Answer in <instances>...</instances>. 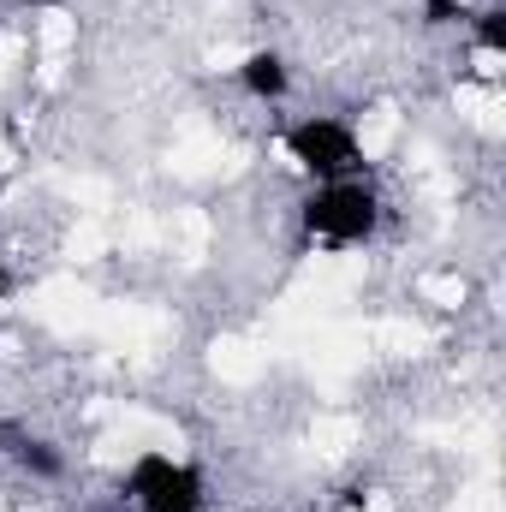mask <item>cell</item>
I'll return each instance as SVG.
<instances>
[{"label": "cell", "mask_w": 506, "mask_h": 512, "mask_svg": "<svg viewBox=\"0 0 506 512\" xmlns=\"http://www.w3.org/2000/svg\"><path fill=\"white\" fill-rule=\"evenodd\" d=\"M304 352H310V370L322 382H346L364 358H370V328H352V322H322L304 334Z\"/></svg>", "instance_id": "cell-1"}, {"label": "cell", "mask_w": 506, "mask_h": 512, "mask_svg": "<svg viewBox=\"0 0 506 512\" xmlns=\"http://www.w3.org/2000/svg\"><path fill=\"white\" fill-rule=\"evenodd\" d=\"M167 328L173 322L161 310H149V304H96V322H90V334L108 352H149Z\"/></svg>", "instance_id": "cell-2"}, {"label": "cell", "mask_w": 506, "mask_h": 512, "mask_svg": "<svg viewBox=\"0 0 506 512\" xmlns=\"http://www.w3.org/2000/svg\"><path fill=\"white\" fill-rule=\"evenodd\" d=\"M96 292H84L78 280H42L30 298H24V310L36 316V322H48L54 334H90V322H96Z\"/></svg>", "instance_id": "cell-3"}, {"label": "cell", "mask_w": 506, "mask_h": 512, "mask_svg": "<svg viewBox=\"0 0 506 512\" xmlns=\"http://www.w3.org/2000/svg\"><path fill=\"white\" fill-rule=\"evenodd\" d=\"M167 167H173L179 179H215V173H227V167H233V155H227V143H221L215 131L185 126V137H179V143H173V155H167Z\"/></svg>", "instance_id": "cell-4"}, {"label": "cell", "mask_w": 506, "mask_h": 512, "mask_svg": "<svg viewBox=\"0 0 506 512\" xmlns=\"http://www.w3.org/2000/svg\"><path fill=\"white\" fill-rule=\"evenodd\" d=\"M358 280H364V262H358V256H316V262L304 268L298 292H304V298H316L322 310H334Z\"/></svg>", "instance_id": "cell-5"}, {"label": "cell", "mask_w": 506, "mask_h": 512, "mask_svg": "<svg viewBox=\"0 0 506 512\" xmlns=\"http://www.w3.org/2000/svg\"><path fill=\"white\" fill-rule=\"evenodd\" d=\"M209 364H215L221 382H256V376L268 370V352H262L256 340H245V334H227V340L209 346Z\"/></svg>", "instance_id": "cell-6"}, {"label": "cell", "mask_w": 506, "mask_h": 512, "mask_svg": "<svg viewBox=\"0 0 506 512\" xmlns=\"http://www.w3.org/2000/svg\"><path fill=\"white\" fill-rule=\"evenodd\" d=\"M370 352H387V358H417V352H429V328H417V322H405V316H387L370 328Z\"/></svg>", "instance_id": "cell-7"}, {"label": "cell", "mask_w": 506, "mask_h": 512, "mask_svg": "<svg viewBox=\"0 0 506 512\" xmlns=\"http://www.w3.org/2000/svg\"><path fill=\"white\" fill-rule=\"evenodd\" d=\"M459 114L477 131H501L506 126V102L495 84H459Z\"/></svg>", "instance_id": "cell-8"}, {"label": "cell", "mask_w": 506, "mask_h": 512, "mask_svg": "<svg viewBox=\"0 0 506 512\" xmlns=\"http://www.w3.org/2000/svg\"><path fill=\"white\" fill-rule=\"evenodd\" d=\"M358 441H364L358 417H316V429H310V447H316L322 459H346Z\"/></svg>", "instance_id": "cell-9"}, {"label": "cell", "mask_w": 506, "mask_h": 512, "mask_svg": "<svg viewBox=\"0 0 506 512\" xmlns=\"http://www.w3.org/2000/svg\"><path fill=\"white\" fill-rule=\"evenodd\" d=\"M209 233H215V227H209V215H203V209H179V215H173V227H167V239L179 245L185 262H197V256L209 251Z\"/></svg>", "instance_id": "cell-10"}, {"label": "cell", "mask_w": 506, "mask_h": 512, "mask_svg": "<svg viewBox=\"0 0 506 512\" xmlns=\"http://www.w3.org/2000/svg\"><path fill=\"white\" fill-rule=\"evenodd\" d=\"M393 137H399V114H393V108H370V114H364V126H358V149L376 161V155L393 149Z\"/></svg>", "instance_id": "cell-11"}, {"label": "cell", "mask_w": 506, "mask_h": 512, "mask_svg": "<svg viewBox=\"0 0 506 512\" xmlns=\"http://www.w3.org/2000/svg\"><path fill=\"white\" fill-rule=\"evenodd\" d=\"M108 245H114V233H108L96 215H84V221L66 233V256H72V262H96V256L108 251Z\"/></svg>", "instance_id": "cell-12"}, {"label": "cell", "mask_w": 506, "mask_h": 512, "mask_svg": "<svg viewBox=\"0 0 506 512\" xmlns=\"http://www.w3.org/2000/svg\"><path fill=\"white\" fill-rule=\"evenodd\" d=\"M453 512H501V483H495V459L483 465V477L477 483H465L459 489V507Z\"/></svg>", "instance_id": "cell-13"}, {"label": "cell", "mask_w": 506, "mask_h": 512, "mask_svg": "<svg viewBox=\"0 0 506 512\" xmlns=\"http://www.w3.org/2000/svg\"><path fill=\"white\" fill-rule=\"evenodd\" d=\"M60 191H66L78 209H90V215L114 203V185H108V179H60Z\"/></svg>", "instance_id": "cell-14"}, {"label": "cell", "mask_w": 506, "mask_h": 512, "mask_svg": "<svg viewBox=\"0 0 506 512\" xmlns=\"http://www.w3.org/2000/svg\"><path fill=\"white\" fill-rule=\"evenodd\" d=\"M417 292H423L429 304H441V310H459V304H465V280H459V274H429Z\"/></svg>", "instance_id": "cell-15"}, {"label": "cell", "mask_w": 506, "mask_h": 512, "mask_svg": "<svg viewBox=\"0 0 506 512\" xmlns=\"http://www.w3.org/2000/svg\"><path fill=\"white\" fill-rule=\"evenodd\" d=\"M161 239V227H155V215H143V209H131L126 215V227H120V245L126 251H149Z\"/></svg>", "instance_id": "cell-16"}, {"label": "cell", "mask_w": 506, "mask_h": 512, "mask_svg": "<svg viewBox=\"0 0 506 512\" xmlns=\"http://www.w3.org/2000/svg\"><path fill=\"white\" fill-rule=\"evenodd\" d=\"M245 60H251L245 42H221V48H209V66H215V72H233V66H245Z\"/></svg>", "instance_id": "cell-17"}, {"label": "cell", "mask_w": 506, "mask_h": 512, "mask_svg": "<svg viewBox=\"0 0 506 512\" xmlns=\"http://www.w3.org/2000/svg\"><path fill=\"white\" fill-rule=\"evenodd\" d=\"M18 54H24V42H18V36H0V84H6V72H12Z\"/></svg>", "instance_id": "cell-18"}, {"label": "cell", "mask_w": 506, "mask_h": 512, "mask_svg": "<svg viewBox=\"0 0 506 512\" xmlns=\"http://www.w3.org/2000/svg\"><path fill=\"white\" fill-rule=\"evenodd\" d=\"M477 72L495 84V78H501V54H489V48H483V54H477Z\"/></svg>", "instance_id": "cell-19"}]
</instances>
